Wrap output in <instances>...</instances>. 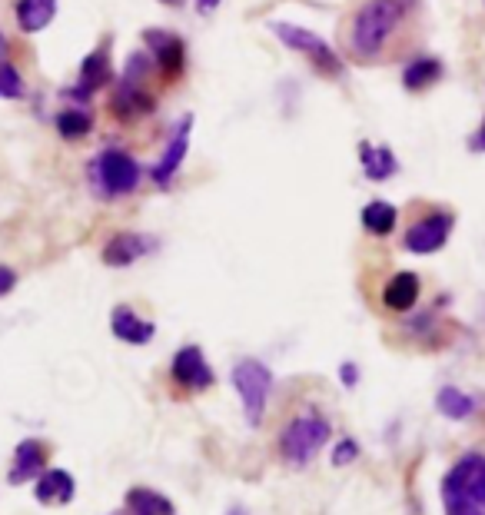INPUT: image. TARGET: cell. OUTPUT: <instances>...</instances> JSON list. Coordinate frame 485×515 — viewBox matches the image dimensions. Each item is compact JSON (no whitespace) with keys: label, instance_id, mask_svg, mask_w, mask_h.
I'll list each match as a JSON object with an SVG mask.
<instances>
[{"label":"cell","instance_id":"cell-24","mask_svg":"<svg viewBox=\"0 0 485 515\" xmlns=\"http://www.w3.org/2000/svg\"><path fill=\"white\" fill-rule=\"evenodd\" d=\"M442 506H446V515H485L476 499L456 496V492H442Z\"/></svg>","mask_w":485,"mask_h":515},{"label":"cell","instance_id":"cell-18","mask_svg":"<svg viewBox=\"0 0 485 515\" xmlns=\"http://www.w3.org/2000/svg\"><path fill=\"white\" fill-rule=\"evenodd\" d=\"M103 84H110V60L103 50H97V54H90L84 60V67H80V94L90 97Z\"/></svg>","mask_w":485,"mask_h":515},{"label":"cell","instance_id":"cell-15","mask_svg":"<svg viewBox=\"0 0 485 515\" xmlns=\"http://www.w3.org/2000/svg\"><path fill=\"white\" fill-rule=\"evenodd\" d=\"M57 14V0H17V27L24 34L44 30Z\"/></svg>","mask_w":485,"mask_h":515},{"label":"cell","instance_id":"cell-29","mask_svg":"<svg viewBox=\"0 0 485 515\" xmlns=\"http://www.w3.org/2000/svg\"><path fill=\"white\" fill-rule=\"evenodd\" d=\"M472 153H485V120H482V127L476 130V137H472Z\"/></svg>","mask_w":485,"mask_h":515},{"label":"cell","instance_id":"cell-30","mask_svg":"<svg viewBox=\"0 0 485 515\" xmlns=\"http://www.w3.org/2000/svg\"><path fill=\"white\" fill-rule=\"evenodd\" d=\"M196 7H200V14H210V10L220 7V0H196Z\"/></svg>","mask_w":485,"mask_h":515},{"label":"cell","instance_id":"cell-26","mask_svg":"<svg viewBox=\"0 0 485 515\" xmlns=\"http://www.w3.org/2000/svg\"><path fill=\"white\" fill-rule=\"evenodd\" d=\"M356 459H359V442H356V439L336 442V449H333V466H349V462H356Z\"/></svg>","mask_w":485,"mask_h":515},{"label":"cell","instance_id":"cell-11","mask_svg":"<svg viewBox=\"0 0 485 515\" xmlns=\"http://www.w3.org/2000/svg\"><path fill=\"white\" fill-rule=\"evenodd\" d=\"M77 492V482L67 469H44V476L37 479L34 496L44 506H70Z\"/></svg>","mask_w":485,"mask_h":515},{"label":"cell","instance_id":"cell-20","mask_svg":"<svg viewBox=\"0 0 485 515\" xmlns=\"http://www.w3.org/2000/svg\"><path fill=\"white\" fill-rule=\"evenodd\" d=\"M127 506L133 515H173L177 512L167 496H160V492H153V489H130Z\"/></svg>","mask_w":485,"mask_h":515},{"label":"cell","instance_id":"cell-7","mask_svg":"<svg viewBox=\"0 0 485 515\" xmlns=\"http://www.w3.org/2000/svg\"><path fill=\"white\" fill-rule=\"evenodd\" d=\"M170 376H173V383L183 386V389H190V393H203V389L213 386V369L203 359L200 346H183L180 353L173 356Z\"/></svg>","mask_w":485,"mask_h":515},{"label":"cell","instance_id":"cell-8","mask_svg":"<svg viewBox=\"0 0 485 515\" xmlns=\"http://www.w3.org/2000/svg\"><path fill=\"white\" fill-rule=\"evenodd\" d=\"M190 130H193V117H187L177 127V133L170 137L167 143V153L157 160V167H153V180H157V187H170V180L177 177V170L183 167V157H187L190 150Z\"/></svg>","mask_w":485,"mask_h":515},{"label":"cell","instance_id":"cell-3","mask_svg":"<svg viewBox=\"0 0 485 515\" xmlns=\"http://www.w3.org/2000/svg\"><path fill=\"white\" fill-rule=\"evenodd\" d=\"M233 386H236V393H240L246 422H250V426H260L263 412H266V399H270V389H273L270 366L253 356L240 359V363L233 366Z\"/></svg>","mask_w":485,"mask_h":515},{"label":"cell","instance_id":"cell-14","mask_svg":"<svg viewBox=\"0 0 485 515\" xmlns=\"http://www.w3.org/2000/svg\"><path fill=\"white\" fill-rule=\"evenodd\" d=\"M383 303L392 309V313H409V309L419 303V276L416 273H396L386 283Z\"/></svg>","mask_w":485,"mask_h":515},{"label":"cell","instance_id":"cell-5","mask_svg":"<svg viewBox=\"0 0 485 515\" xmlns=\"http://www.w3.org/2000/svg\"><path fill=\"white\" fill-rule=\"evenodd\" d=\"M273 30L280 34V40H283L286 47H293V50H299V54H306L316 67H323L326 74H339V57L333 54V47H329L323 37L313 34V30L296 27V24H273Z\"/></svg>","mask_w":485,"mask_h":515},{"label":"cell","instance_id":"cell-27","mask_svg":"<svg viewBox=\"0 0 485 515\" xmlns=\"http://www.w3.org/2000/svg\"><path fill=\"white\" fill-rule=\"evenodd\" d=\"M17 286V273L10 270V266H0V300H4V296L14 290Z\"/></svg>","mask_w":485,"mask_h":515},{"label":"cell","instance_id":"cell-21","mask_svg":"<svg viewBox=\"0 0 485 515\" xmlns=\"http://www.w3.org/2000/svg\"><path fill=\"white\" fill-rule=\"evenodd\" d=\"M439 77H442L439 60L422 57V60H412V64L402 70V87H406V90H426V87L436 84Z\"/></svg>","mask_w":485,"mask_h":515},{"label":"cell","instance_id":"cell-32","mask_svg":"<svg viewBox=\"0 0 485 515\" xmlns=\"http://www.w3.org/2000/svg\"><path fill=\"white\" fill-rule=\"evenodd\" d=\"M160 4H170V7H180L183 0H160Z\"/></svg>","mask_w":485,"mask_h":515},{"label":"cell","instance_id":"cell-2","mask_svg":"<svg viewBox=\"0 0 485 515\" xmlns=\"http://www.w3.org/2000/svg\"><path fill=\"white\" fill-rule=\"evenodd\" d=\"M329 432H333V426H329L323 416H316V412H303V416L290 419L286 429L280 432L283 459L293 462V466H306V462L329 442Z\"/></svg>","mask_w":485,"mask_h":515},{"label":"cell","instance_id":"cell-22","mask_svg":"<svg viewBox=\"0 0 485 515\" xmlns=\"http://www.w3.org/2000/svg\"><path fill=\"white\" fill-rule=\"evenodd\" d=\"M150 110H153V100L143 94L137 84H123L117 90V97H113V113L123 120L137 117V113H150Z\"/></svg>","mask_w":485,"mask_h":515},{"label":"cell","instance_id":"cell-9","mask_svg":"<svg viewBox=\"0 0 485 515\" xmlns=\"http://www.w3.org/2000/svg\"><path fill=\"white\" fill-rule=\"evenodd\" d=\"M44 462H47V446L40 439H24L20 446L14 449V462H10V472L7 479L20 486L27 479H40L44 476Z\"/></svg>","mask_w":485,"mask_h":515},{"label":"cell","instance_id":"cell-25","mask_svg":"<svg viewBox=\"0 0 485 515\" xmlns=\"http://www.w3.org/2000/svg\"><path fill=\"white\" fill-rule=\"evenodd\" d=\"M20 94H24V80H20L17 67L14 64H0V97L4 100H17Z\"/></svg>","mask_w":485,"mask_h":515},{"label":"cell","instance_id":"cell-10","mask_svg":"<svg viewBox=\"0 0 485 515\" xmlns=\"http://www.w3.org/2000/svg\"><path fill=\"white\" fill-rule=\"evenodd\" d=\"M153 250V236L143 233H117L113 240L103 246V263L107 266H130L140 256H147Z\"/></svg>","mask_w":485,"mask_h":515},{"label":"cell","instance_id":"cell-34","mask_svg":"<svg viewBox=\"0 0 485 515\" xmlns=\"http://www.w3.org/2000/svg\"><path fill=\"white\" fill-rule=\"evenodd\" d=\"M482 506H485V502H482Z\"/></svg>","mask_w":485,"mask_h":515},{"label":"cell","instance_id":"cell-6","mask_svg":"<svg viewBox=\"0 0 485 515\" xmlns=\"http://www.w3.org/2000/svg\"><path fill=\"white\" fill-rule=\"evenodd\" d=\"M449 233H452V216L449 213H429V216H422L419 223L409 226L406 250L419 253V256H429V253H436L446 246Z\"/></svg>","mask_w":485,"mask_h":515},{"label":"cell","instance_id":"cell-31","mask_svg":"<svg viewBox=\"0 0 485 515\" xmlns=\"http://www.w3.org/2000/svg\"><path fill=\"white\" fill-rule=\"evenodd\" d=\"M4 57H7V37L0 34V64H4Z\"/></svg>","mask_w":485,"mask_h":515},{"label":"cell","instance_id":"cell-13","mask_svg":"<svg viewBox=\"0 0 485 515\" xmlns=\"http://www.w3.org/2000/svg\"><path fill=\"white\" fill-rule=\"evenodd\" d=\"M147 44L153 50V57H157V64L160 70L167 77H177L180 70H183V60H187V50H183V40L180 37H173L167 34V30H147Z\"/></svg>","mask_w":485,"mask_h":515},{"label":"cell","instance_id":"cell-12","mask_svg":"<svg viewBox=\"0 0 485 515\" xmlns=\"http://www.w3.org/2000/svg\"><path fill=\"white\" fill-rule=\"evenodd\" d=\"M110 329H113V336L123 339V343H130V346H147L150 339H153V333H157V326H153L150 319L137 316L130 306H117V309H113Z\"/></svg>","mask_w":485,"mask_h":515},{"label":"cell","instance_id":"cell-19","mask_svg":"<svg viewBox=\"0 0 485 515\" xmlns=\"http://www.w3.org/2000/svg\"><path fill=\"white\" fill-rule=\"evenodd\" d=\"M396 220H399L396 206L386 203V200H373V203L363 206V226L376 236H389L392 230H396Z\"/></svg>","mask_w":485,"mask_h":515},{"label":"cell","instance_id":"cell-33","mask_svg":"<svg viewBox=\"0 0 485 515\" xmlns=\"http://www.w3.org/2000/svg\"><path fill=\"white\" fill-rule=\"evenodd\" d=\"M226 515H246V509H240V506H236V509H230V512H226Z\"/></svg>","mask_w":485,"mask_h":515},{"label":"cell","instance_id":"cell-17","mask_svg":"<svg viewBox=\"0 0 485 515\" xmlns=\"http://www.w3.org/2000/svg\"><path fill=\"white\" fill-rule=\"evenodd\" d=\"M436 409L446 419L462 422V419H469L472 412H476V399H472L469 393H462V389H456V386H442L439 396H436Z\"/></svg>","mask_w":485,"mask_h":515},{"label":"cell","instance_id":"cell-4","mask_svg":"<svg viewBox=\"0 0 485 515\" xmlns=\"http://www.w3.org/2000/svg\"><path fill=\"white\" fill-rule=\"evenodd\" d=\"M97 180L107 197H123V193H133L140 183V167L130 153L123 150H107L100 153L97 160Z\"/></svg>","mask_w":485,"mask_h":515},{"label":"cell","instance_id":"cell-16","mask_svg":"<svg viewBox=\"0 0 485 515\" xmlns=\"http://www.w3.org/2000/svg\"><path fill=\"white\" fill-rule=\"evenodd\" d=\"M359 160H363V170L369 180H389L392 173L399 170L396 153L389 147H373V143H359Z\"/></svg>","mask_w":485,"mask_h":515},{"label":"cell","instance_id":"cell-1","mask_svg":"<svg viewBox=\"0 0 485 515\" xmlns=\"http://www.w3.org/2000/svg\"><path fill=\"white\" fill-rule=\"evenodd\" d=\"M402 20V4L399 0H369L353 20V50L359 57H376L392 37V30Z\"/></svg>","mask_w":485,"mask_h":515},{"label":"cell","instance_id":"cell-28","mask_svg":"<svg viewBox=\"0 0 485 515\" xmlns=\"http://www.w3.org/2000/svg\"><path fill=\"white\" fill-rule=\"evenodd\" d=\"M339 379H343V383L353 389L359 383V366L356 363H343V366H339Z\"/></svg>","mask_w":485,"mask_h":515},{"label":"cell","instance_id":"cell-23","mask_svg":"<svg viewBox=\"0 0 485 515\" xmlns=\"http://www.w3.org/2000/svg\"><path fill=\"white\" fill-rule=\"evenodd\" d=\"M90 127H94V120H90V113L87 110H64L57 117V130H60V137H67V140H77V137H87Z\"/></svg>","mask_w":485,"mask_h":515}]
</instances>
